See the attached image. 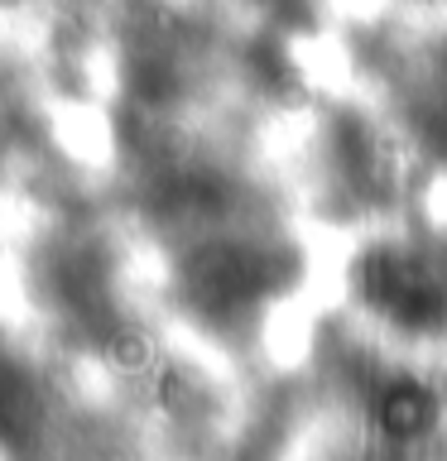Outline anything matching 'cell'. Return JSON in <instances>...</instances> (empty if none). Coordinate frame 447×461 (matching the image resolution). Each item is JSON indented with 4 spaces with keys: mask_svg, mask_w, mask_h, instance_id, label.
Wrapping results in <instances>:
<instances>
[{
    "mask_svg": "<svg viewBox=\"0 0 447 461\" xmlns=\"http://www.w3.org/2000/svg\"><path fill=\"white\" fill-rule=\"evenodd\" d=\"M428 418H433L428 389H418V384L385 389V399H380V423L395 432V438H414V432H424Z\"/></svg>",
    "mask_w": 447,
    "mask_h": 461,
    "instance_id": "cell-3",
    "label": "cell"
},
{
    "mask_svg": "<svg viewBox=\"0 0 447 461\" xmlns=\"http://www.w3.org/2000/svg\"><path fill=\"white\" fill-rule=\"evenodd\" d=\"M356 294L399 331H433L447 322V274L433 255L409 245H375L360 255Z\"/></svg>",
    "mask_w": 447,
    "mask_h": 461,
    "instance_id": "cell-1",
    "label": "cell"
},
{
    "mask_svg": "<svg viewBox=\"0 0 447 461\" xmlns=\"http://www.w3.org/2000/svg\"><path fill=\"white\" fill-rule=\"evenodd\" d=\"M193 288L202 303H241L260 288V259L245 250H212L193 265Z\"/></svg>",
    "mask_w": 447,
    "mask_h": 461,
    "instance_id": "cell-2",
    "label": "cell"
}]
</instances>
